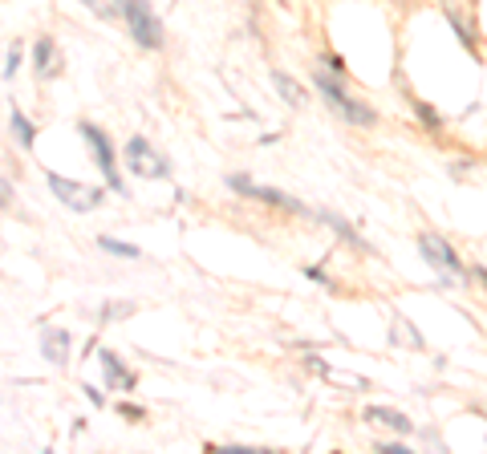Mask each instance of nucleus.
Instances as JSON below:
<instances>
[{
	"instance_id": "17",
	"label": "nucleus",
	"mask_w": 487,
	"mask_h": 454,
	"mask_svg": "<svg viewBox=\"0 0 487 454\" xmlns=\"http://www.w3.org/2000/svg\"><path fill=\"white\" fill-rule=\"evenodd\" d=\"M138 304H130V300H118V304H102V321H114V316H130Z\"/></svg>"
},
{
	"instance_id": "18",
	"label": "nucleus",
	"mask_w": 487,
	"mask_h": 454,
	"mask_svg": "<svg viewBox=\"0 0 487 454\" xmlns=\"http://www.w3.org/2000/svg\"><path fill=\"white\" fill-rule=\"evenodd\" d=\"M418 118H422V122H427V130H438V126H443V118H438V114H435V110H430V105H427V102H418Z\"/></svg>"
},
{
	"instance_id": "5",
	"label": "nucleus",
	"mask_w": 487,
	"mask_h": 454,
	"mask_svg": "<svg viewBox=\"0 0 487 454\" xmlns=\"http://www.w3.org/2000/svg\"><path fill=\"white\" fill-rule=\"evenodd\" d=\"M122 159H126V167L134 170L138 178H162L167 175V159H162L159 150H154L151 142H146V138H130L126 142V150H122Z\"/></svg>"
},
{
	"instance_id": "1",
	"label": "nucleus",
	"mask_w": 487,
	"mask_h": 454,
	"mask_svg": "<svg viewBox=\"0 0 487 454\" xmlns=\"http://www.w3.org/2000/svg\"><path fill=\"white\" fill-rule=\"evenodd\" d=\"M313 81H317V89H321L325 105H329L333 114H341L349 126H373V110L370 105H362V102H354V97L345 94V86H341L333 73H317Z\"/></svg>"
},
{
	"instance_id": "19",
	"label": "nucleus",
	"mask_w": 487,
	"mask_h": 454,
	"mask_svg": "<svg viewBox=\"0 0 487 454\" xmlns=\"http://www.w3.org/2000/svg\"><path fill=\"white\" fill-rule=\"evenodd\" d=\"M16 65H21V49H8V61H5V77H13Z\"/></svg>"
},
{
	"instance_id": "6",
	"label": "nucleus",
	"mask_w": 487,
	"mask_h": 454,
	"mask_svg": "<svg viewBox=\"0 0 487 454\" xmlns=\"http://www.w3.org/2000/svg\"><path fill=\"white\" fill-rule=\"evenodd\" d=\"M227 186H232L235 195H248V199H260V203H272V207H284V211H297V215H305V203L300 199H292V195H284V191H276V186H256L248 175H232L227 178Z\"/></svg>"
},
{
	"instance_id": "2",
	"label": "nucleus",
	"mask_w": 487,
	"mask_h": 454,
	"mask_svg": "<svg viewBox=\"0 0 487 454\" xmlns=\"http://www.w3.org/2000/svg\"><path fill=\"white\" fill-rule=\"evenodd\" d=\"M418 251H422V259H427V264L438 272V280H443V284H455L459 276H471L467 268H463V259L451 251V243L443 240V235L422 232V235H418Z\"/></svg>"
},
{
	"instance_id": "4",
	"label": "nucleus",
	"mask_w": 487,
	"mask_h": 454,
	"mask_svg": "<svg viewBox=\"0 0 487 454\" xmlns=\"http://www.w3.org/2000/svg\"><path fill=\"white\" fill-rule=\"evenodd\" d=\"M45 183H49V191H53L57 199H61L65 207H73V211H94L97 203H102V186L73 183V178L53 175V170H45Z\"/></svg>"
},
{
	"instance_id": "16",
	"label": "nucleus",
	"mask_w": 487,
	"mask_h": 454,
	"mask_svg": "<svg viewBox=\"0 0 487 454\" xmlns=\"http://www.w3.org/2000/svg\"><path fill=\"white\" fill-rule=\"evenodd\" d=\"M86 8H94L102 21H114V16H122V0H81Z\"/></svg>"
},
{
	"instance_id": "7",
	"label": "nucleus",
	"mask_w": 487,
	"mask_h": 454,
	"mask_svg": "<svg viewBox=\"0 0 487 454\" xmlns=\"http://www.w3.org/2000/svg\"><path fill=\"white\" fill-rule=\"evenodd\" d=\"M81 138L89 142V150H94V162H97V170L106 175V183L114 186V191H126L122 186V175H118V167H114V150H110V142H106V134L94 126V122H81Z\"/></svg>"
},
{
	"instance_id": "12",
	"label": "nucleus",
	"mask_w": 487,
	"mask_h": 454,
	"mask_svg": "<svg viewBox=\"0 0 487 454\" xmlns=\"http://www.w3.org/2000/svg\"><path fill=\"white\" fill-rule=\"evenodd\" d=\"M272 81H276V89H280V97L292 105V110H300V105H305V89H300L297 81L289 77V73H272Z\"/></svg>"
},
{
	"instance_id": "3",
	"label": "nucleus",
	"mask_w": 487,
	"mask_h": 454,
	"mask_svg": "<svg viewBox=\"0 0 487 454\" xmlns=\"http://www.w3.org/2000/svg\"><path fill=\"white\" fill-rule=\"evenodd\" d=\"M122 21L130 24V32L142 49H162V24L146 0H122Z\"/></svg>"
},
{
	"instance_id": "20",
	"label": "nucleus",
	"mask_w": 487,
	"mask_h": 454,
	"mask_svg": "<svg viewBox=\"0 0 487 454\" xmlns=\"http://www.w3.org/2000/svg\"><path fill=\"white\" fill-rule=\"evenodd\" d=\"M471 276H475V280H483V284H487V268H471Z\"/></svg>"
},
{
	"instance_id": "8",
	"label": "nucleus",
	"mask_w": 487,
	"mask_h": 454,
	"mask_svg": "<svg viewBox=\"0 0 487 454\" xmlns=\"http://www.w3.org/2000/svg\"><path fill=\"white\" fill-rule=\"evenodd\" d=\"M41 353H45V361L65 365L69 361V332L65 329H41Z\"/></svg>"
},
{
	"instance_id": "9",
	"label": "nucleus",
	"mask_w": 487,
	"mask_h": 454,
	"mask_svg": "<svg viewBox=\"0 0 487 454\" xmlns=\"http://www.w3.org/2000/svg\"><path fill=\"white\" fill-rule=\"evenodd\" d=\"M365 418L373 422V426H386V430H394V434H410V418L406 413H398V410H390V405H370L365 410Z\"/></svg>"
},
{
	"instance_id": "13",
	"label": "nucleus",
	"mask_w": 487,
	"mask_h": 454,
	"mask_svg": "<svg viewBox=\"0 0 487 454\" xmlns=\"http://www.w3.org/2000/svg\"><path fill=\"white\" fill-rule=\"evenodd\" d=\"M321 219H325V223H329V227H333V232H337V235H341V240H349V243H354V248H365V240H362V235H357V232H354V227H349V223H345V219L329 215V211H321Z\"/></svg>"
},
{
	"instance_id": "10",
	"label": "nucleus",
	"mask_w": 487,
	"mask_h": 454,
	"mask_svg": "<svg viewBox=\"0 0 487 454\" xmlns=\"http://www.w3.org/2000/svg\"><path fill=\"white\" fill-rule=\"evenodd\" d=\"M102 369H106V381L114 389H134V373L118 361V353H102Z\"/></svg>"
},
{
	"instance_id": "15",
	"label": "nucleus",
	"mask_w": 487,
	"mask_h": 454,
	"mask_svg": "<svg viewBox=\"0 0 487 454\" xmlns=\"http://www.w3.org/2000/svg\"><path fill=\"white\" fill-rule=\"evenodd\" d=\"M97 243H102L106 251H114V256H122V259H138V256H142V251H138L134 243H122V240H114V235H102Z\"/></svg>"
},
{
	"instance_id": "11",
	"label": "nucleus",
	"mask_w": 487,
	"mask_h": 454,
	"mask_svg": "<svg viewBox=\"0 0 487 454\" xmlns=\"http://www.w3.org/2000/svg\"><path fill=\"white\" fill-rule=\"evenodd\" d=\"M61 69V61H57V45L49 37L37 41V77H53V73Z\"/></svg>"
},
{
	"instance_id": "14",
	"label": "nucleus",
	"mask_w": 487,
	"mask_h": 454,
	"mask_svg": "<svg viewBox=\"0 0 487 454\" xmlns=\"http://www.w3.org/2000/svg\"><path fill=\"white\" fill-rule=\"evenodd\" d=\"M8 122H13V134L21 138V146H24V150H29V146H32V138H37V130L29 126V118H24L21 110H13V118H8Z\"/></svg>"
}]
</instances>
